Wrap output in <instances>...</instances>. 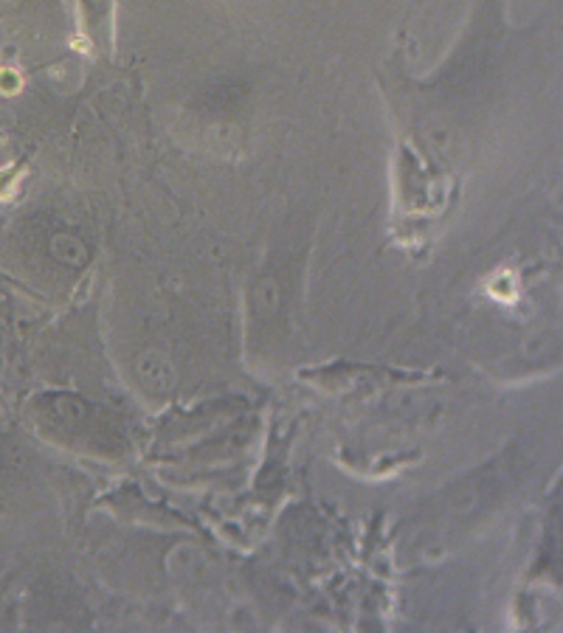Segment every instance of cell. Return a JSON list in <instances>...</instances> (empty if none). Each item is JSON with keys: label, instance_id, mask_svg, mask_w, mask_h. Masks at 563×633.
I'll return each instance as SVG.
<instances>
[{"label": "cell", "instance_id": "6da1fadb", "mask_svg": "<svg viewBox=\"0 0 563 633\" xmlns=\"http://www.w3.org/2000/svg\"><path fill=\"white\" fill-rule=\"evenodd\" d=\"M17 88V79L12 77V74H6V70H3V74H0V91H3V93H9V91H15Z\"/></svg>", "mask_w": 563, "mask_h": 633}]
</instances>
